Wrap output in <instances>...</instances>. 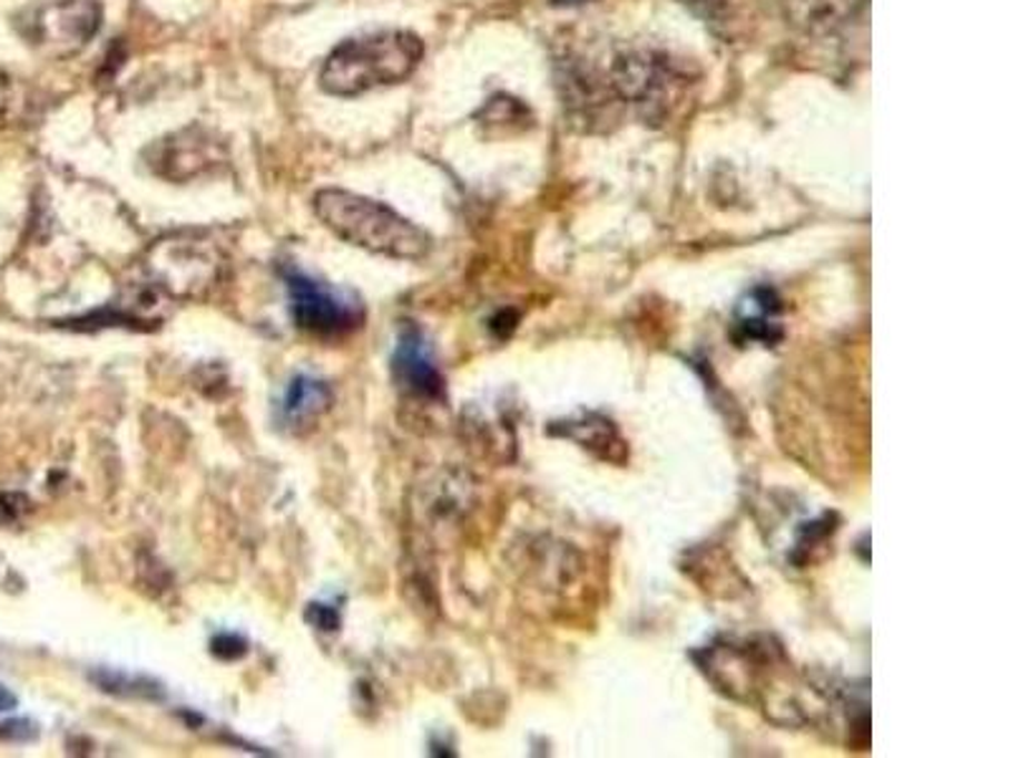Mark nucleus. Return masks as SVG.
Masks as SVG:
<instances>
[{
    "mask_svg": "<svg viewBox=\"0 0 1011 758\" xmlns=\"http://www.w3.org/2000/svg\"><path fill=\"white\" fill-rule=\"evenodd\" d=\"M865 3L867 0H784V8L792 23L812 33H827L852 21Z\"/></svg>",
    "mask_w": 1011,
    "mask_h": 758,
    "instance_id": "11",
    "label": "nucleus"
},
{
    "mask_svg": "<svg viewBox=\"0 0 1011 758\" xmlns=\"http://www.w3.org/2000/svg\"><path fill=\"white\" fill-rule=\"evenodd\" d=\"M220 253L208 240L167 238L149 250L147 270L170 294L195 296L218 278Z\"/></svg>",
    "mask_w": 1011,
    "mask_h": 758,
    "instance_id": "5",
    "label": "nucleus"
},
{
    "mask_svg": "<svg viewBox=\"0 0 1011 758\" xmlns=\"http://www.w3.org/2000/svg\"><path fill=\"white\" fill-rule=\"evenodd\" d=\"M16 28L36 51L49 56L79 53L101 28L99 0H51L26 8Z\"/></svg>",
    "mask_w": 1011,
    "mask_h": 758,
    "instance_id": "3",
    "label": "nucleus"
},
{
    "mask_svg": "<svg viewBox=\"0 0 1011 758\" xmlns=\"http://www.w3.org/2000/svg\"><path fill=\"white\" fill-rule=\"evenodd\" d=\"M145 160L155 175L165 177V180L185 183L226 165L228 149L226 142H220L210 129L190 125L149 145L145 149Z\"/></svg>",
    "mask_w": 1011,
    "mask_h": 758,
    "instance_id": "6",
    "label": "nucleus"
},
{
    "mask_svg": "<svg viewBox=\"0 0 1011 758\" xmlns=\"http://www.w3.org/2000/svg\"><path fill=\"white\" fill-rule=\"evenodd\" d=\"M210 652H213L218 660L233 662V660H241L243 654L248 652V642L243 640L241 634L220 632V634H215V638H213V642H210Z\"/></svg>",
    "mask_w": 1011,
    "mask_h": 758,
    "instance_id": "14",
    "label": "nucleus"
},
{
    "mask_svg": "<svg viewBox=\"0 0 1011 758\" xmlns=\"http://www.w3.org/2000/svg\"><path fill=\"white\" fill-rule=\"evenodd\" d=\"M91 680L97 682L101 692L117 698H137V700H163L165 690L160 682L145 676H129V672L119 670H97L91 672Z\"/></svg>",
    "mask_w": 1011,
    "mask_h": 758,
    "instance_id": "12",
    "label": "nucleus"
},
{
    "mask_svg": "<svg viewBox=\"0 0 1011 758\" xmlns=\"http://www.w3.org/2000/svg\"><path fill=\"white\" fill-rule=\"evenodd\" d=\"M16 703H18V700H16L13 692L8 690L6 686H0V713H3V710L16 708Z\"/></svg>",
    "mask_w": 1011,
    "mask_h": 758,
    "instance_id": "18",
    "label": "nucleus"
},
{
    "mask_svg": "<svg viewBox=\"0 0 1011 758\" xmlns=\"http://www.w3.org/2000/svg\"><path fill=\"white\" fill-rule=\"evenodd\" d=\"M306 622L320 627V630H324V632L340 630V614H336V610H332V607H326V604H308Z\"/></svg>",
    "mask_w": 1011,
    "mask_h": 758,
    "instance_id": "17",
    "label": "nucleus"
},
{
    "mask_svg": "<svg viewBox=\"0 0 1011 758\" xmlns=\"http://www.w3.org/2000/svg\"><path fill=\"white\" fill-rule=\"evenodd\" d=\"M523 115H527V109H523L517 99L503 97V93L501 97H493L481 111V117L485 121H519Z\"/></svg>",
    "mask_w": 1011,
    "mask_h": 758,
    "instance_id": "13",
    "label": "nucleus"
},
{
    "mask_svg": "<svg viewBox=\"0 0 1011 758\" xmlns=\"http://www.w3.org/2000/svg\"><path fill=\"white\" fill-rule=\"evenodd\" d=\"M392 377L410 397L438 400L443 395V377L435 367L433 352L425 334L413 322H402L395 352H392Z\"/></svg>",
    "mask_w": 1011,
    "mask_h": 758,
    "instance_id": "7",
    "label": "nucleus"
},
{
    "mask_svg": "<svg viewBox=\"0 0 1011 758\" xmlns=\"http://www.w3.org/2000/svg\"><path fill=\"white\" fill-rule=\"evenodd\" d=\"M31 501L23 493H0V523H13L28 511Z\"/></svg>",
    "mask_w": 1011,
    "mask_h": 758,
    "instance_id": "16",
    "label": "nucleus"
},
{
    "mask_svg": "<svg viewBox=\"0 0 1011 758\" xmlns=\"http://www.w3.org/2000/svg\"><path fill=\"white\" fill-rule=\"evenodd\" d=\"M332 387L326 382L308 377V374H296L288 385L284 402H281V420L288 430L302 433L304 427H312L324 413L332 407Z\"/></svg>",
    "mask_w": 1011,
    "mask_h": 758,
    "instance_id": "9",
    "label": "nucleus"
},
{
    "mask_svg": "<svg viewBox=\"0 0 1011 758\" xmlns=\"http://www.w3.org/2000/svg\"><path fill=\"white\" fill-rule=\"evenodd\" d=\"M668 67L652 53H625L612 67V87L625 101L648 105L660 97L668 81Z\"/></svg>",
    "mask_w": 1011,
    "mask_h": 758,
    "instance_id": "8",
    "label": "nucleus"
},
{
    "mask_svg": "<svg viewBox=\"0 0 1011 758\" xmlns=\"http://www.w3.org/2000/svg\"><path fill=\"white\" fill-rule=\"evenodd\" d=\"M314 210L336 238L387 258L418 260L428 256L430 238L423 228L402 218L390 205L346 190H320Z\"/></svg>",
    "mask_w": 1011,
    "mask_h": 758,
    "instance_id": "1",
    "label": "nucleus"
},
{
    "mask_svg": "<svg viewBox=\"0 0 1011 758\" xmlns=\"http://www.w3.org/2000/svg\"><path fill=\"white\" fill-rule=\"evenodd\" d=\"M36 736H39V731H36V726L26 718H13V720H6V723H0V741L28 744V741H33Z\"/></svg>",
    "mask_w": 1011,
    "mask_h": 758,
    "instance_id": "15",
    "label": "nucleus"
},
{
    "mask_svg": "<svg viewBox=\"0 0 1011 758\" xmlns=\"http://www.w3.org/2000/svg\"><path fill=\"white\" fill-rule=\"evenodd\" d=\"M734 326L738 342H762L769 346L782 339L779 298L772 288H754L752 294H746L736 308Z\"/></svg>",
    "mask_w": 1011,
    "mask_h": 758,
    "instance_id": "10",
    "label": "nucleus"
},
{
    "mask_svg": "<svg viewBox=\"0 0 1011 758\" xmlns=\"http://www.w3.org/2000/svg\"><path fill=\"white\" fill-rule=\"evenodd\" d=\"M284 284L288 292L292 319L314 336H342L357 329L362 322L360 308L322 280L306 276L298 268H284Z\"/></svg>",
    "mask_w": 1011,
    "mask_h": 758,
    "instance_id": "4",
    "label": "nucleus"
},
{
    "mask_svg": "<svg viewBox=\"0 0 1011 758\" xmlns=\"http://www.w3.org/2000/svg\"><path fill=\"white\" fill-rule=\"evenodd\" d=\"M423 41L410 31H380L336 46L326 56L320 83L334 97H357L370 89L405 81L423 59Z\"/></svg>",
    "mask_w": 1011,
    "mask_h": 758,
    "instance_id": "2",
    "label": "nucleus"
}]
</instances>
